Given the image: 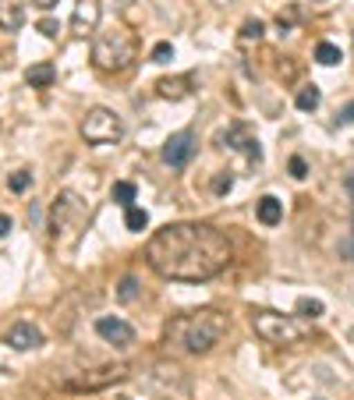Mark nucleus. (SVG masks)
Here are the masks:
<instances>
[{
	"mask_svg": "<svg viewBox=\"0 0 354 400\" xmlns=\"http://www.w3.org/2000/svg\"><path fill=\"white\" fill-rule=\"evenodd\" d=\"M337 125H354V103H351V107H344V113L337 117Z\"/></svg>",
	"mask_w": 354,
	"mask_h": 400,
	"instance_id": "29",
	"label": "nucleus"
},
{
	"mask_svg": "<svg viewBox=\"0 0 354 400\" xmlns=\"http://www.w3.org/2000/svg\"><path fill=\"white\" fill-rule=\"evenodd\" d=\"M230 329V319L220 309H195L181 312L163 326V344L177 354H205L213 351Z\"/></svg>",
	"mask_w": 354,
	"mask_h": 400,
	"instance_id": "2",
	"label": "nucleus"
},
{
	"mask_svg": "<svg viewBox=\"0 0 354 400\" xmlns=\"http://www.w3.org/2000/svg\"><path fill=\"white\" fill-rule=\"evenodd\" d=\"M344 252H351V255H354V241H347V244H344Z\"/></svg>",
	"mask_w": 354,
	"mask_h": 400,
	"instance_id": "33",
	"label": "nucleus"
},
{
	"mask_svg": "<svg viewBox=\"0 0 354 400\" xmlns=\"http://www.w3.org/2000/svg\"><path fill=\"white\" fill-rule=\"evenodd\" d=\"M32 4H36L39 11H50V8H57V4H61V0H32Z\"/></svg>",
	"mask_w": 354,
	"mask_h": 400,
	"instance_id": "31",
	"label": "nucleus"
},
{
	"mask_svg": "<svg viewBox=\"0 0 354 400\" xmlns=\"http://www.w3.org/2000/svg\"><path fill=\"white\" fill-rule=\"evenodd\" d=\"M230 259H234L230 241L213 224H167L145 244V262L163 280L181 284L213 280L230 266Z\"/></svg>",
	"mask_w": 354,
	"mask_h": 400,
	"instance_id": "1",
	"label": "nucleus"
},
{
	"mask_svg": "<svg viewBox=\"0 0 354 400\" xmlns=\"http://www.w3.org/2000/svg\"><path fill=\"white\" fill-rule=\"evenodd\" d=\"M305 174H308V167H305V160H301V156H294V160H290V177H298V181H301Z\"/></svg>",
	"mask_w": 354,
	"mask_h": 400,
	"instance_id": "28",
	"label": "nucleus"
},
{
	"mask_svg": "<svg viewBox=\"0 0 354 400\" xmlns=\"http://www.w3.org/2000/svg\"><path fill=\"white\" fill-rule=\"evenodd\" d=\"M11 234V217L8 212H0V237H8Z\"/></svg>",
	"mask_w": 354,
	"mask_h": 400,
	"instance_id": "30",
	"label": "nucleus"
},
{
	"mask_svg": "<svg viewBox=\"0 0 354 400\" xmlns=\"http://www.w3.org/2000/svg\"><path fill=\"white\" fill-rule=\"evenodd\" d=\"M230 188H234V177H230V174H220V177L213 181V192H216V195H227Z\"/></svg>",
	"mask_w": 354,
	"mask_h": 400,
	"instance_id": "26",
	"label": "nucleus"
},
{
	"mask_svg": "<svg viewBox=\"0 0 354 400\" xmlns=\"http://www.w3.org/2000/svg\"><path fill=\"white\" fill-rule=\"evenodd\" d=\"M252 329H255V336H262L266 344L290 347V344L305 340L308 322H305V319H294V316L270 312V309H255V312H252Z\"/></svg>",
	"mask_w": 354,
	"mask_h": 400,
	"instance_id": "5",
	"label": "nucleus"
},
{
	"mask_svg": "<svg viewBox=\"0 0 354 400\" xmlns=\"http://www.w3.org/2000/svg\"><path fill=\"white\" fill-rule=\"evenodd\" d=\"M195 145H198V138H195L192 128L174 131V135L163 142V163H167V167H185V163L195 156Z\"/></svg>",
	"mask_w": 354,
	"mask_h": 400,
	"instance_id": "8",
	"label": "nucleus"
},
{
	"mask_svg": "<svg viewBox=\"0 0 354 400\" xmlns=\"http://www.w3.org/2000/svg\"><path fill=\"white\" fill-rule=\"evenodd\" d=\"M135 195H138V188H135L131 181H117V184H113V202L131 206V202H135Z\"/></svg>",
	"mask_w": 354,
	"mask_h": 400,
	"instance_id": "20",
	"label": "nucleus"
},
{
	"mask_svg": "<svg viewBox=\"0 0 354 400\" xmlns=\"http://www.w3.org/2000/svg\"><path fill=\"white\" fill-rule=\"evenodd\" d=\"M113 400H131V397H113Z\"/></svg>",
	"mask_w": 354,
	"mask_h": 400,
	"instance_id": "34",
	"label": "nucleus"
},
{
	"mask_svg": "<svg viewBox=\"0 0 354 400\" xmlns=\"http://www.w3.org/2000/svg\"><path fill=\"white\" fill-rule=\"evenodd\" d=\"M21 25H25L21 0H0V28H4V33H21Z\"/></svg>",
	"mask_w": 354,
	"mask_h": 400,
	"instance_id": "12",
	"label": "nucleus"
},
{
	"mask_svg": "<svg viewBox=\"0 0 354 400\" xmlns=\"http://www.w3.org/2000/svg\"><path fill=\"white\" fill-rule=\"evenodd\" d=\"M156 92L163 100H188L192 96V75H177V78H160Z\"/></svg>",
	"mask_w": 354,
	"mask_h": 400,
	"instance_id": "13",
	"label": "nucleus"
},
{
	"mask_svg": "<svg viewBox=\"0 0 354 400\" xmlns=\"http://www.w3.org/2000/svg\"><path fill=\"white\" fill-rule=\"evenodd\" d=\"M4 344L15 347V351H36V347L43 344V333H39V326H32L28 319H18V322L8 329Z\"/></svg>",
	"mask_w": 354,
	"mask_h": 400,
	"instance_id": "11",
	"label": "nucleus"
},
{
	"mask_svg": "<svg viewBox=\"0 0 354 400\" xmlns=\"http://www.w3.org/2000/svg\"><path fill=\"white\" fill-rule=\"evenodd\" d=\"M138 298V280L135 276H121V284H117V301H135Z\"/></svg>",
	"mask_w": 354,
	"mask_h": 400,
	"instance_id": "21",
	"label": "nucleus"
},
{
	"mask_svg": "<svg viewBox=\"0 0 354 400\" xmlns=\"http://www.w3.org/2000/svg\"><path fill=\"white\" fill-rule=\"evenodd\" d=\"M315 60H319V64L322 68H333V64H340V46H333V43H319L315 46Z\"/></svg>",
	"mask_w": 354,
	"mask_h": 400,
	"instance_id": "16",
	"label": "nucleus"
},
{
	"mask_svg": "<svg viewBox=\"0 0 354 400\" xmlns=\"http://www.w3.org/2000/svg\"><path fill=\"white\" fill-rule=\"evenodd\" d=\"M100 18H103L100 0H78L75 11H71V33L75 36H93L100 28Z\"/></svg>",
	"mask_w": 354,
	"mask_h": 400,
	"instance_id": "9",
	"label": "nucleus"
},
{
	"mask_svg": "<svg viewBox=\"0 0 354 400\" xmlns=\"http://www.w3.org/2000/svg\"><path fill=\"white\" fill-rule=\"evenodd\" d=\"M241 39H245V43L262 39V21H259V18H248V21L241 25Z\"/></svg>",
	"mask_w": 354,
	"mask_h": 400,
	"instance_id": "23",
	"label": "nucleus"
},
{
	"mask_svg": "<svg viewBox=\"0 0 354 400\" xmlns=\"http://www.w3.org/2000/svg\"><path fill=\"white\" fill-rule=\"evenodd\" d=\"M241 131H245V125H238V128H230V135H227V142H238V138H241ZM238 149H245V152H248V156H252L255 163L262 160V149H259V142H255V138H245V142H241Z\"/></svg>",
	"mask_w": 354,
	"mask_h": 400,
	"instance_id": "17",
	"label": "nucleus"
},
{
	"mask_svg": "<svg viewBox=\"0 0 354 400\" xmlns=\"http://www.w3.org/2000/svg\"><path fill=\"white\" fill-rule=\"evenodd\" d=\"M294 103H298V110H305V113H308V110H315V107L322 103V92H319L315 85H305V89L298 92V100H294Z\"/></svg>",
	"mask_w": 354,
	"mask_h": 400,
	"instance_id": "18",
	"label": "nucleus"
},
{
	"mask_svg": "<svg viewBox=\"0 0 354 400\" xmlns=\"http://www.w3.org/2000/svg\"><path fill=\"white\" fill-rule=\"evenodd\" d=\"M347 192H351V195H354V174H351V177H347Z\"/></svg>",
	"mask_w": 354,
	"mask_h": 400,
	"instance_id": "32",
	"label": "nucleus"
},
{
	"mask_svg": "<svg viewBox=\"0 0 354 400\" xmlns=\"http://www.w3.org/2000/svg\"><path fill=\"white\" fill-rule=\"evenodd\" d=\"M96 333L103 336L106 344H113V347H131L135 344V329L124 319H117V316H100L96 319Z\"/></svg>",
	"mask_w": 354,
	"mask_h": 400,
	"instance_id": "10",
	"label": "nucleus"
},
{
	"mask_svg": "<svg viewBox=\"0 0 354 400\" xmlns=\"http://www.w3.org/2000/svg\"><path fill=\"white\" fill-rule=\"evenodd\" d=\"M138 60V36L124 25H113L93 39V68L103 75H121Z\"/></svg>",
	"mask_w": 354,
	"mask_h": 400,
	"instance_id": "3",
	"label": "nucleus"
},
{
	"mask_svg": "<svg viewBox=\"0 0 354 400\" xmlns=\"http://www.w3.org/2000/svg\"><path fill=\"white\" fill-rule=\"evenodd\" d=\"M315 4H326V0H315Z\"/></svg>",
	"mask_w": 354,
	"mask_h": 400,
	"instance_id": "35",
	"label": "nucleus"
},
{
	"mask_svg": "<svg viewBox=\"0 0 354 400\" xmlns=\"http://www.w3.org/2000/svg\"><path fill=\"white\" fill-rule=\"evenodd\" d=\"M85 220H88L85 199L75 195V192H61L50 206V237H53V244H75L78 234L85 230Z\"/></svg>",
	"mask_w": 354,
	"mask_h": 400,
	"instance_id": "4",
	"label": "nucleus"
},
{
	"mask_svg": "<svg viewBox=\"0 0 354 400\" xmlns=\"http://www.w3.org/2000/svg\"><path fill=\"white\" fill-rule=\"evenodd\" d=\"M121 379H128V365H100V368H88L82 376H71L64 386L75 393H93V390H103V386L121 383Z\"/></svg>",
	"mask_w": 354,
	"mask_h": 400,
	"instance_id": "7",
	"label": "nucleus"
},
{
	"mask_svg": "<svg viewBox=\"0 0 354 400\" xmlns=\"http://www.w3.org/2000/svg\"><path fill=\"white\" fill-rule=\"evenodd\" d=\"M124 227H128V230H145V227H149V212L138 209V206H128V212H124Z\"/></svg>",
	"mask_w": 354,
	"mask_h": 400,
	"instance_id": "19",
	"label": "nucleus"
},
{
	"mask_svg": "<svg viewBox=\"0 0 354 400\" xmlns=\"http://www.w3.org/2000/svg\"><path fill=\"white\" fill-rule=\"evenodd\" d=\"M82 138L88 145H113L124 138V120L110 107H93L82 117Z\"/></svg>",
	"mask_w": 354,
	"mask_h": 400,
	"instance_id": "6",
	"label": "nucleus"
},
{
	"mask_svg": "<svg viewBox=\"0 0 354 400\" xmlns=\"http://www.w3.org/2000/svg\"><path fill=\"white\" fill-rule=\"evenodd\" d=\"M298 312H301L305 319H319V316H322V301H315V298H298Z\"/></svg>",
	"mask_w": 354,
	"mask_h": 400,
	"instance_id": "22",
	"label": "nucleus"
},
{
	"mask_svg": "<svg viewBox=\"0 0 354 400\" xmlns=\"http://www.w3.org/2000/svg\"><path fill=\"white\" fill-rule=\"evenodd\" d=\"M8 184H11V192H28V184H32V174H28V170H15Z\"/></svg>",
	"mask_w": 354,
	"mask_h": 400,
	"instance_id": "24",
	"label": "nucleus"
},
{
	"mask_svg": "<svg viewBox=\"0 0 354 400\" xmlns=\"http://www.w3.org/2000/svg\"><path fill=\"white\" fill-rule=\"evenodd\" d=\"M36 28H39V33H43V36H46V39H53V36H57V33H61V25H57V21H53V18H43V21H39V25H36Z\"/></svg>",
	"mask_w": 354,
	"mask_h": 400,
	"instance_id": "27",
	"label": "nucleus"
},
{
	"mask_svg": "<svg viewBox=\"0 0 354 400\" xmlns=\"http://www.w3.org/2000/svg\"><path fill=\"white\" fill-rule=\"evenodd\" d=\"M25 82L32 85V89H46V85L57 82V68L50 64V60H39V64H32V68L25 71Z\"/></svg>",
	"mask_w": 354,
	"mask_h": 400,
	"instance_id": "15",
	"label": "nucleus"
},
{
	"mask_svg": "<svg viewBox=\"0 0 354 400\" xmlns=\"http://www.w3.org/2000/svg\"><path fill=\"white\" fill-rule=\"evenodd\" d=\"M174 60V46L170 43H156L153 46V64H170Z\"/></svg>",
	"mask_w": 354,
	"mask_h": 400,
	"instance_id": "25",
	"label": "nucleus"
},
{
	"mask_svg": "<svg viewBox=\"0 0 354 400\" xmlns=\"http://www.w3.org/2000/svg\"><path fill=\"white\" fill-rule=\"evenodd\" d=\"M255 217H259V224H266V227H277V224L283 220V202H280L277 195H262V199L255 202Z\"/></svg>",
	"mask_w": 354,
	"mask_h": 400,
	"instance_id": "14",
	"label": "nucleus"
}]
</instances>
